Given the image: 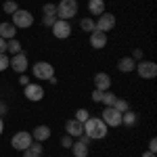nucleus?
Masks as SVG:
<instances>
[{
    "mask_svg": "<svg viewBox=\"0 0 157 157\" xmlns=\"http://www.w3.org/2000/svg\"><path fill=\"white\" fill-rule=\"evenodd\" d=\"M4 52H6V40L0 38V55H4Z\"/></svg>",
    "mask_w": 157,
    "mask_h": 157,
    "instance_id": "obj_35",
    "label": "nucleus"
},
{
    "mask_svg": "<svg viewBox=\"0 0 157 157\" xmlns=\"http://www.w3.org/2000/svg\"><path fill=\"white\" fill-rule=\"evenodd\" d=\"M6 50H9L11 55H17V52H21V42H19L17 38H13V40H6Z\"/></svg>",
    "mask_w": 157,
    "mask_h": 157,
    "instance_id": "obj_22",
    "label": "nucleus"
},
{
    "mask_svg": "<svg viewBox=\"0 0 157 157\" xmlns=\"http://www.w3.org/2000/svg\"><path fill=\"white\" fill-rule=\"evenodd\" d=\"M71 151H73V157H88V145L80 143V140H73Z\"/></svg>",
    "mask_w": 157,
    "mask_h": 157,
    "instance_id": "obj_19",
    "label": "nucleus"
},
{
    "mask_svg": "<svg viewBox=\"0 0 157 157\" xmlns=\"http://www.w3.org/2000/svg\"><path fill=\"white\" fill-rule=\"evenodd\" d=\"M97 29L98 32H111L113 27H115V17L111 15V13H103V15H98V19H97Z\"/></svg>",
    "mask_w": 157,
    "mask_h": 157,
    "instance_id": "obj_10",
    "label": "nucleus"
},
{
    "mask_svg": "<svg viewBox=\"0 0 157 157\" xmlns=\"http://www.w3.org/2000/svg\"><path fill=\"white\" fill-rule=\"evenodd\" d=\"M32 138H34L36 143H44V140H48V138H50V128H48V126H38L36 130L32 132Z\"/></svg>",
    "mask_w": 157,
    "mask_h": 157,
    "instance_id": "obj_15",
    "label": "nucleus"
},
{
    "mask_svg": "<svg viewBox=\"0 0 157 157\" xmlns=\"http://www.w3.org/2000/svg\"><path fill=\"white\" fill-rule=\"evenodd\" d=\"M23 157H42V143H32L23 151Z\"/></svg>",
    "mask_w": 157,
    "mask_h": 157,
    "instance_id": "obj_20",
    "label": "nucleus"
},
{
    "mask_svg": "<svg viewBox=\"0 0 157 157\" xmlns=\"http://www.w3.org/2000/svg\"><path fill=\"white\" fill-rule=\"evenodd\" d=\"M11 67L13 71L17 73H25L27 71V55H23V52H17V55H13L11 57Z\"/></svg>",
    "mask_w": 157,
    "mask_h": 157,
    "instance_id": "obj_11",
    "label": "nucleus"
},
{
    "mask_svg": "<svg viewBox=\"0 0 157 157\" xmlns=\"http://www.w3.org/2000/svg\"><path fill=\"white\" fill-rule=\"evenodd\" d=\"M61 145L65 147V149H71V145H73V138L69 136V134H67V136H63V138H61Z\"/></svg>",
    "mask_w": 157,
    "mask_h": 157,
    "instance_id": "obj_31",
    "label": "nucleus"
},
{
    "mask_svg": "<svg viewBox=\"0 0 157 157\" xmlns=\"http://www.w3.org/2000/svg\"><path fill=\"white\" fill-rule=\"evenodd\" d=\"M65 130H67V134H69L71 138H78V136L84 134V124H80L78 120H69L65 124Z\"/></svg>",
    "mask_w": 157,
    "mask_h": 157,
    "instance_id": "obj_14",
    "label": "nucleus"
},
{
    "mask_svg": "<svg viewBox=\"0 0 157 157\" xmlns=\"http://www.w3.org/2000/svg\"><path fill=\"white\" fill-rule=\"evenodd\" d=\"M50 29H52V36L59 38V40H67V38L71 36V25H69V21H65V19H57Z\"/></svg>",
    "mask_w": 157,
    "mask_h": 157,
    "instance_id": "obj_8",
    "label": "nucleus"
},
{
    "mask_svg": "<svg viewBox=\"0 0 157 157\" xmlns=\"http://www.w3.org/2000/svg\"><path fill=\"white\" fill-rule=\"evenodd\" d=\"M113 109H117L120 113H126V111L130 109V105H128V101H124V98H117V101L113 103Z\"/></svg>",
    "mask_w": 157,
    "mask_h": 157,
    "instance_id": "obj_26",
    "label": "nucleus"
},
{
    "mask_svg": "<svg viewBox=\"0 0 157 157\" xmlns=\"http://www.w3.org/2000/svg\"><path fill=\"white\" fill-rule=\"evenodd\" d=\"M15 32H17V27L13 23H0V38L2 40H13Z\"/></svg>",
    "mask_w": 157,
    "mask_h": 157,
    "instance_id": "obj_17",
    "label": "nucleus"
},
{
    "mask_svg": "<svg viewBox=\"0 0 157 157\" xmlns=\"http://www.w3.org/2000/svg\"><path fill=\"white\" fill-rule=\"evenodd\" d=\"M94 88H97V90H101V92L111 90V75H109V73H105V71L94 73Z\"/></svg>",
    "mask_w": 157,
    "mask_h": 157,
    "instance_id": "obj_12",
    "label": "nucleus"
},
{
    "mask_svg": "<svg viewBox=\"0 0 157 157\" xmlns=\"http://www.w3.org/2000/svg\"><path fill=\"white\" fill-rule=\"evenodd\" d=\"M6 111H9V107H6V105H4V103H0V117H2V115H4V113H6Z\"/></svg>",
    "mask_w": 157,
    "mask_h": 157,
    "instance_id": "obj_38",
    "label": "nucleus"
},
{
    "mask_svg": "<svg viewBox=\"0 0 157 157\" xmlns=\"http://www.w3.org/2000/svg\"><path fill=\"white\" fill-rule=\"evenodd\" d=\"M92 101H94V103H101V101H103V92L94 88V90H92Z\"/></svg>",
    "mask_w": 157,
    "mask_h": 157,
    "instance_id": "obj_32",
    "label": "nucleus"
},
{
    "mask_svg": "<svg viewBox=\"0 0 157 157\" xmlns=\"http://www.w3.org/2000/svg\"><path fill=\"white\" fill-rule=\"evenodd\" d=\"M136 120H138V117H136V113H132L130 109H128L126 113H121V124H126V126H134Z\"/></svg>",
    "mask_w": 157,
    "mask_h": 157,
    "instance_id": "obj_23",
    "label": "nucleus"
},
{
    "mask_svg": "<svg viewBox=\"0 0 157 157\" xmlns=\"http://www.w3.org/2000/svg\"><path fill=\"white\" fill-rule=\"evenodd\" d=\"M109 132L107 124L101 120V117H88V120L84 121V134L90 138V140H101V138H105Z\"/></svg>",
    "mask_w": 157,
    "mask_h": 157,
    "instance_id": "obj_1",
    "label": "nucleus"
},
{
    "mask_svg": "<svg viewBox=\"0 0 157 157\" xmlns=\"http://www.w3.org/2000/svg\"><path fill=\"white\" fill-rule=\"evenodd\" d=\"M2 11L6 13V15H13V13H17V11H19V4H17L15 0H6V2L2 4Z\"/></svg>",
    "mask_w": 157,
    "mask_h": 157,
    "instance_id": "obj_24",
    "label": "nucleus"
},
{
    "mask_svg": "<svg viewBox=\"0 0 157 157\" xmlns=\"http://www.w3.org/2000/svg\"><path fill=\"white\" fill-rule=\"evenodd\" d=\"M134 67H136V61H134L132 57H121V59L117 61V69H120L121 73L134 71Z\"/></svg>",
    "mask_w": 157,
    "mask_h": 157,
    "instance_id": "obj_16",
    "label": "nucleus"
},
{
    "mask_svg": "<svg viewBox=\"0 0 157 157\" xmlns=\"http://www.w3.org/2000/svg\"><path fill=\"white\" fill-rule=\"evenodd\" d=\"M32 23H34V15H32L29 11L19 9L17 13H13V25H15V27H19V29H27Z\"/></svg>",
    "mask_w": 157,
    "mask_h": 157,
    "instance_id": "obj_5",
    "label": "nucleus"
},
{
    "mask_svg": "<svg viewBox=\"0 0 157 157\" xmlns=\"http://www.w3.org/2000/svg\"><path fill=\"white\" fill-rule=\"evenodd\" d=\"M19 84H21V86H27V84H29V82H27V75H23V73L19 75Z\"/></svg>",
    "mask_w": 157,
    "mask_h": 157,
    "instance_id": "obj_37",
    "label": "nucleus"
},
{
    "mask_svg": "<svg viewBox=\"0 0 157 157\" xmlns=\"http://www.w3.org/2000/svg\"><path fill=\"white\" fill-rule=\"evenodd\" d=\"M132 59H134V61H143V50L136 48V50L132 52Z\"/></svg>",
    "mask_w": 157,
    "mask_h": 157,
    "instance_id": "obj_34",
    "label": "nucleus"
},
{
    "mask_svg": "<svg viewBox=\"0 0 157 157\" xmlns=\"http://www.w3.org/2000/svg\"><path fill=\"white\" fill-rule=\"evenodd\" d=\"M149 151L151 153H157V138H151L149 140Z\"/></svg>",
    "mask_w": 157,
    "mask_h": 157,
    "instance_id": "obj_33",
    "label": "nucleus"
},
{
    "mask_svg": "<svg viewBox=\"0 0 157 157\" xmlns=\"http://www.w3.org/2000/svg\"><path fill=\"white\" fill-rule=\"evenodd\" d=\"M34 75H36L38 80H50V78H55L52 63H48V61H38V63H34Z\"/></svg>",
    "mask_w": 157,
    "mask_h": 157,
    "instance_id": "obj_4",
    "label": "nucleus"
},
{
    "mask_svg": "<svg viewBox=\"0 0 157 157\" xmlns=\"http://www.w3.org/2000/svg\"><path fill=\"white\" fill-rule=\"evenodd\" d=\"M90 46L94 50H101L107 46V34L105 32H98V29H94L92 34H90Z\"/></svg>",
    "mask_w": 157,
    "mask_h": 157,
    "instance_id": "obj_13",
    "label": "nucleus"
},
{
    "mask_svg": "<svg viewBox=\"0 0 157 157\" xmlns=\"http://www.w3.org/2000/svg\"><path fill=\"white\" fill-rule=\"evenodd\" d=\"M9 65H11V57H6V52H4V55H0V71L9 69Z\"/></svg>",
    "mask_w": 157,
    "mask_h": 157,
    "instance_id": "obj_30",
    "label": "nucleus"
},
{
    "mask_svg": "<svg viewBox=\"0 0 157 157\" xmlns=\"http://www.w3.org/2000/svg\"><path fill=\"white\" fill-rule=\"evenodd\" d=\"M88 11L92 15H103L105 13V0H88Z\"/></svg>",
    "mask_w": 157,
    "mask_h": 157,
    "instance_id": "obj_18",
    "label": "nucleus"
},
{
    "mask_svg": "<svg viewBox=\"0 0 157 157\" xmlns=\"http://www.w3.org/2000/svg\"><path fill=\"white\" fill-rule=\"evenodd\" d=\"M101 120L107 124V128H117V126H121V113L113 107H107L103 111V117Z\"/></svg>",
    "mask_w": 157,
    "mask_h": 157,
    "instance_id": "obj_9",
    "label": "nucleus"
},
{
    "mask_svg": "<svg viewBox=\"0 0 157 157\" xmlns=\"http://www.w3.org/2000/svg\"><path fill=\"white\" fill-rule=\"evenodd\" d=\"M117 101V97L111 92V90H107V92H103V101L101 103H105V107H113V103Z\"/></svg>",
    "mask_w": 157,
    "mask_h": 157,
    "instance_id": "obj_25",
    "label": "nucleus"
},
{
    "mask_svg": "<svg viewBox=\"0 0 157 157\" xmlns=\"http://www.w3.org/2000/svg\"><path fill=\"white\" fill-rule=\"evenodd\" d=\"M2 130H4V121H2V117H0V134H2Z\"/></svg>",
    "mask_w": 157,
    "mask_h": 157,
    "instance_id": "obj_40",
    "label": "nucleus"
},
{
    "mask_svg": "<svg viewBox=\"0 0 157 157\" xmlns=\"http://www.w3.org/2000/svg\"><path fill=\"white\" fill-rule=\"evenodd\" d=\"M23 97L27 98V101H32V103H38V101L44 98V88H42L40 84L29 82L27 86H23Z\"/></svg>",
    "mask_w": 157,
    "mask_h": 157,
    "instance_id": "obj_7",
    "label": "nucleus"
},
{
    "mask_svg": "<svg viewBox=\"0 0 157 157\" xmlns=\"http://www.w3.org/2000/svg\"><path fill=\"white\" fill-rule=\"evenodd\" d=\"M143 157H155V153H151V151H145V153H143Z\"/></svg>",
    "mask_w": 157,
    "mask_h": 157,
    "instance_id": "obj_39",
    "label": "nucleus"
},
{
    "mask_svg": "<svg viewBox=\"0 0 157 157\" xmlns=\"http://www.w3.org/2000/svg\"><path fill=\"white\" fill-rule=\"evenodd\" d=\"M34 143V138H32V134L29 132H25V130H21V132H17L15 136H13V140H11V145L13 149H17V151H21L23 153L27 147Z\"/></svg>",
    "mask_w": 157,
    "mask_h": 157,
    "instance_id": "obj_6",
    "label": "nucleus"
},
{
    "mask_svg": "<svg viewBox=\"0 0 157 157\" xmlns=\"http://www.w3.org/2000/svg\"><path fill=\"white\" fill-rule=\"evenodd\" d=\"M57 21V15H42V23L46 25V27H52Z\"/></svg>",
    "mask_w": 157,
    "mask_h": 157,
    "instance_id": "obj_29",
    "label": "nucleus"
},
{
    "mask_svg": "<svg viewBox=\"0 0 157 157\" xmlns=\"http://www.w3.org/2000/svg\"><path fill=\"white\" fill-rule=\"evenodd\" d=\"M78 140H80V143H84V145H90V138H88L86 134H82V136H78Z\"/></svg>",
    "mask_w": 157,
    "mask_h": 157,
    "instance_id": "obj_36",
    "label": "nucleus"
},
{
    "mask_svg": "<svg viewBox=\"0 0 157 157\" xmlns=\"http://www.w3.org/2000/svg\"><path fill=\"white\" fill-rule=\"evenodd\" d=\"M78 15V0H61L57 4V19L69 21Z\"/></svg>",
    "mask_w": 157,
    "mask_h": 157,
    "instance_id": "obj_2",
    "label": "nucleus"
},
{
    "mask_svg": "<svg viewBox=\"0 0 157 157\" xmlns=\"http://www.w3.org/2000/svg\"><path fill=\"white\" fill-rule=\"evenodd\" d=\"M136 71H138V75L143 78V80H153L157 75V65L153 63V61H136V67H134Z\"/></svg>",
    "mask_w": 157,
    "mask_h": 157,
    "instance_id": "obj_3",
    "label": "nucleus"
},
{
    "mask_svg": "<svg viewBox=\"0 0 157 157\" xmlns=\"http://www.w3.org/2000/svg\"><path fill=\"white\" fill-rule=\"evenodd\" d=\"M88 117H90L88 109H78V111H75V117H73V120H78L80 124H84V121L88 120Z\"/></svg>",
    "mask_w": 157,
    "mask_h": 157,
    "instance_id": "obj_27",
    "label": "nucleus"
},
{
    "mask_svg": "<svg viewBox=\"0 0 157 157\" xmlns=\"http://www.w3.org/2000/svg\"><path fill=\"white\" fill-rule=\"evenodd\" d=\"M80 27H82V29H84L86 34H92V32H94V29H97V25H94V21H92V19H90V17H84V19H82V21H80Z\"/></svg>",
    "mask_w": 157,
    "mask_h": 157,
    "instance_id": "obj_21",
    "label": "nucleus"
},
{
    "mask_svg": "<svg viewBox=\"0 0 157 157\" xmlns=\"http://www.w3.org/2000/svg\"><path fill=\"white\" fill-rule=\"evenodd\" d=\"M42 15H57V4L46 2V4L42 6Z\"/></svg>",
    "mask_w": 157,
    "mask_h": 157,
    "instance_id": "obj_28",
    "label": "nucleus"
}]
</instances>
